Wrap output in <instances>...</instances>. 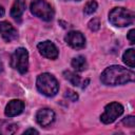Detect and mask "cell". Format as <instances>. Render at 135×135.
<instances>
[{"instance_id":"cell-1","label":"cell","mask_w":135,"mask_h":135,"mask_svg":"<svg viewBox=\"0 0 135 135\" xmlns=\"http://www.w3.org/2000/svg\"><path fill=\"white\" fill-rule=\"evenodd\" d=\"M135 79V74L133 71L120 66L111 65L107 68L100 76V80L105 85H119L128 82H132Z\"/></svg>"},{"instance_id":"cell-2","label":"cell","mask_w":135,"mask_h":135,"mask_svg":"<svg viewBox=\"0 0 135 135\" xmlns=\"http://www.w3.org/2000/svg\"><path fill=\"white\" fill-rule=\"evenodd\" d=\"M36 86L41 94L47 97L55 96L59 90V84L57 79L52 74L49 73H43L38 76L36 81Z\"/></svg>"},{"instance_id":"cell-3","label":"cell","mask_w":135,"mask_h":135,"mask_svg":"<svg viewBox=\"0 0 135 135\" xmlns=\"http://www.w3.org/2000/svg\"><path fill=\"white\" fill-rule=\"evenodd\" d=\"M135 15L133 12L123 7H114L109 14V21L119 27L128 26L134 22Z\"/></svg>"},{"instance_id":"cell-4","label":"cell","mask_w":135,"mask_h":135,"mask_svg":"<svg viewBox=\"0 0 135 135\" xmlns=\"http://www.w3.org/2000/svg\"><path fill=\"white\" fill-rule=\"evenodd\" d=\"M30 8L33 15L44 21H51L54 17V9L45 0H33Z\"/></svg>"},{"instance_id":"cell-5","label":"cell","mask_w":135,"mask_h":135,"mask_svg":"<svg viewBox=\"0 0 135 135\" xmlns=\"http://www.w3.org/2000/svg\"><path fill=\"white\" fill-rule=\"evenodd\" d=\"M11 65L21 74H25L28 70V53L24 47L17 49L11 57Z\"/></svg>"},{"instance_id":"cell-6","label":"cell","mask_w":135,"mask_h":135,"mask_svg":"<svg viewBox=\"0 0 135 135\" xmlns=\"http://www.w3.org/2000/svg\"><path fill=\"white\" fill-rule=\"evenodd\" d=\"M123 113V107L118 102H111L105 105L103 114L100 116V120L105 123H112L114 122L119 116H121Z\"/></svg>"},{"instance_id":"cell-7","label":"cell","mask_w":135,"mask_h":135,"mask_svg":"<svg viewBox=\"0 0 135 135\" xmlns=\"http://www.w3.org/2000/svg\"><path fill=\"white\" fill-rule=\"evenodd\" d=\"M65 42L75 50H80L85 46V38L78 31H71L64 37Z\"/></svg>"},{"instance_id":"cell-8","label":"cell","mask_w":135,"mask_h":135,"mask_svg":"<svg viewBox=\"0 0 135 135\" xmlns=\"http://www.w3.org/2000/svg\"><path fill=\"white\" fill-rule=\"evenodd\" d=\"M37 47H38L40 54L49 59H56L58 57V49L50 40H45V41L38 43Z\"/></svg>"},{"instance_id":"cell-9","label":"cell","mask_w":135,"mask_h":135,"mask_svg":"<svg viewBox=\"0 0 135 135\" xmlns=\"http://www.w3.org/2000/svg\"><path fill=\"white\" fill-rule=\"evenodd\" d=\"M55 120V113L51 109H41L36 114V121L41 127H47Z\"/></svg>"},{"instance_id":"cell-10","label":"cell","mask_w":135,"mask_h":135,"mask_svg":"<svg viewBox=\"0 0 135 135\" xmlns=\"http://www.w3.org/2000/svg\"><path fill=\"white\" fill-rule=\"evenodd\" d=\"M23 109H24V102L22 100L13 99L6 104L4 114L7 117H14V116H17V115L21 114Z\"/></svg>"},{"instance_id":"cell-11","label":"cell","mask_w":135,"mask_h":135,"mask_svg":"<svg viewBox=\"0 0 135 135\" xmlns=\"http://www.w3.org/2000/svg\"><path fill=\"white\" fill-rule=\"evenodd\" d=\"M0 34H1L2 38L7 42L15 40L18 37L16 28L7 21H1L0 22Z\"/></svg>"},{"instance_id":"cell-12","label":"cell","mask_w":135,"mask_h":135,"mask_svg":"<svg viewBox=\"0 0 135 135\" xmlns=\"http://www.w3.org/2000/svg\"><path fill=\"white\" fill-rule=\"evenodd\" d=\"M25 9V0H15L12 8H11V16L14 19H19Z\"/></svg>"},{"instance_id":"cell-13","label":"cell","mask_w":135,"mask_h":135,"mask_svg":"<svg viewBox=\"0 0 135 135\" xmlns=\"http://www.w3.org/2000/svg\"><path fill=\"white\" fill-rule=\"evenodd\" d=\"M86 60L83 56H77L72 60V66L77 72H82L86 69Z\"/></svg>"},{"instance_id":"cell-14","label":"cell","mask_w":135,"mask_h":135,"mask_svg":"<svg viewBox=\"0 0 135 135\" xmlns=\"http://www.w3.org/2000/svg\"><path fill=\"white\" fill-rule=\"evenodd\" d=\"M122 60L123 62L130 66V68H134L135 66V55H134V50L133 49H129L123 53L122 56Z\"/></svg>"},{"instance_id":"cell-15","label":"cell","mask_w":135,"mask_h":135,"mask_svg":"<svg viewBox=\"0 0 135 135\" xmlns=\"http://www.w3.org/2000/svg\"><path fill=\"white\" fill-rule=\"evenodd\" d=\"M63 76H64V78L66 80H69L71 82V84H73L75 86H78L80 84V77L77 74H75V73H73L71 71H64L63 72Z\"/></svg>"},{"instance_id":"cell-16","label":"cell","mask_w":135,"mask_h":135,"mask_svg":"<svg viewBox=\"0 0 135 135\" xmlns=\"http://www.w3.org/2000/svg\"><path fill=\"white\" fill-rule=\"evenodd\" d=\"M97 7H98L97 2H96L95 0H91V1L86 2V4L84 5L83 13H84L85 15H92L93 13H95V12H96Z\"/></svg>"},{"instance_id":"cell-17","label":"cell","mask_w":135,"mask_h":135,"mask_svg":"<svg viewBox=\"0 0 135 135\" xmlns=\"http://www.w3.org/2000/svg\"><path fill=\"white\" fill-rule=\"evenodd\" d=\"M88 27L92 31V32H97L100 27V21L98 18H93L89 21L88 23Z\"/></svg>"},{"instance_id":"cell-18","label":"cell","mask_w":135,"mask_h":135,"mask_svg":"<svg viewBox=\"0 0 135 135\" xmlns=\"http://www.w3.org/2000/svg\"><path fill=\"white\" fill-rule=\"evenodd\" d=\"M64 97H65L66 99H69V100H71V101H76V100H78V94H77L75 91L70 90V89H68V90L64 92Z\"/></svg>"},{"instance_id":"cell-19","label":"cell","mask_w":135,"mask_h":135,"mask_svg":"<svg viewBox=\"0 0 135 135\" xmlns=\"http://www.w3.org/2000/svg\"><path fill=\"white\" fill-rule=\"evenodd\" d=\"M121 122H122L126 127L133 128V127L135 126V117H134V116H128V117L123 118Z\"/></svg>"},{"instance_id":"cell-20","label":"cell","mask_w":135,"mask_h":135,"mask_svg":"<svg viewBox=\"0 0 135 135\" xmlns=\"http://www.w3.org/2000/svg\"><path fill=\"white\" fill-rule=\"evenodd\" d=\"M128 39H129V41H130L131 44H134L135 43V30H131L128 33Z\"/></svg>"},{"instance_id":"cell-21","label":"cell","mask_w":135,"mask_h":135,"mask_svg":"<svg viewBox=\"0 0 135 135\" xmlns=\"http://www.w3.org/2000/svg\"><path fill=\"white\" fill-rule=\"evenodd\" d=\"M24 134H38V131L35 129H27L24 131Z\"/></svg>"},{"instance_id":"cell-22","label":"cell","mask_w":135,"mask_h":135,"mask_svg":"<svg viewBox=\"0 0 135 135\" xmlns=\"http://www.w3.org/2000/svg\"><path fill=\"white\" fill-rule=\"evenodd\" d=\"M4 13H5V11H4V8H3L2 6H0V17H2V16L4 15Z\"/></svg>"},{"instance_id":"cell-23","label":"cell","mask_w":135,"mask_h":135,"mask_svg":"<svg viewBox=\"0 0 135 135\" xmlns=\"http://www.w3.org/2000/svg\"><path fill=\"white\" fill-rule=\"evenodd\" d=\"M3 72V63H2V61L0 60V73H2Z\"/></svg>"},{"instance_id":"cell-24","label":"cell","mask_w":135,"mask_h":135,"mask_svg":"<svg viewBox=\"0 0 135 135\" xmlns=\"http://www.w3.org/2000/svg\"><path fill=\"white\" fill-rule=\"evenodd\" d=\"M76 1H80V0H76Z\"/></svg>"}]
</instances>
